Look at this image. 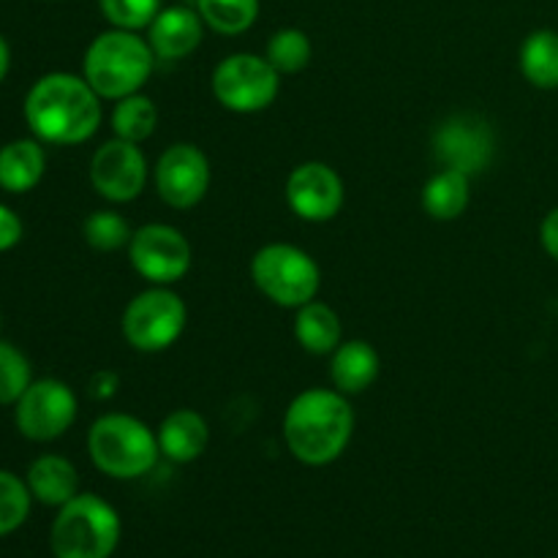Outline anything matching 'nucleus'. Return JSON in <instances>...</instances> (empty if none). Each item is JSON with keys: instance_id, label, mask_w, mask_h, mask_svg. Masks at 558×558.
I'll use <instances>...</instances> for the list:
<instances>
[{"instance_id": "nucleus-11", "label": "nucleus", "mask_w": 558, "mask_h": 558, "mask_svg": "<svg viewBox=\"0 0 558 558\" xmlns=\"http://www.w3.org/2000/svg\"><path fill=\"white\" fill-rule=\"evenodd\" d=\"M210 161L205 150L191 142H178L158 156L153 169V183L163 205L172 210H191L210 191Z\"/></svg>"}, {"instance_id": "nucleus-3", "label": "nucleus", "mask_w": 558, "mask_h": 558, "mask_svg": "<svg viewBox=\"0 0 558 558\" xmlns=\"http://www.w3.org/2000/svg\"><path fill=\"white\" fill-rule=\"evenodd\" d=\"M156 65V52L150 49L147 38L134 31L98 33L85 49L82 60V76L87 85L107 101H120L125 96L142 93Z\"/></svg>"}, {"instance_id": "nucleus-28", "label": "nucleus", "mask_w": 558, "mask_h": 558, "mask_svg": "<svg viewBox=\"0 0 558 558\" xmlns=\"http://www.w3.org/2000/svg\"><path fill=\"white\" fill-rule=\"evenodd\" d=\"M31 360L9 341H0V407H14L31 387Z\"/></svg>"}, {"instance_id": "nucleus-14", "label": "nucleus", "mask_w": 558, "mask_h": 558, "mask_svg": "<svg viewBox=\"0 0 558 558\" xmlns=\"http://www.w3.org/2000/svg\"><path fill=\"white\" fill-rule=\"evenodd\" d=\"M434 147L445 169H461L466 174H480L494 156V131L485 120L472 114H458L439 125Z\"/></svg>"}, {"instance_id": "nucleus-29", "label": "nucleus", "mask_w": 558, "mask_h": 558, "mask_svg": "<svg viewBox=\"0 0 558 558\" xmlns=\"http://www.w3.org/2000/svg\"><path fill=\"white\" fill-rule=\"evenodd\" d=\"M104 20L120 31H147L163 9L161 0H98Z\"/></svg>"}, {"instance_id": "nucleus-15", "label": "nucleus", "mask_w": 558, "mask_h": 558, "mask_svg": "<svg viewBox=\"0 0 558 558\" xmlns=\"http://www.w3.org/2000/svg\"><path fill=\"white\" fill-rule=\"evenodd\" d=\"M205 22L189 5H167L147 27V44L158 60H183L199 49Z\"/></svg>"}, {"instance_id": "nucleus-18", "label": "nucleus", "mask_w": 558, "mask_h": 558, "mask_svg": "<svg viewBox=\"0 0 558 558\" xmlns=\"http://www.w3.org/2000/svg\"><path fill=\"white\" fill-rule=\"evenodd\" d=\"M379 352L368 341H343L330 360L332 387L343 396H360L379 379Z\"/></svg>"}, {"instance_id": "nucleus-6", "label": "nucleus", "mask_w": 558, "mask_h": 558, "mask_svg": "<svg viewBox=\"0 0 558 558\" xmlns=\"http://www.w3.org/2000/svg\"><path fill=\"white\" fill-rule=\"evenodd\" d=\"M251 281L270 303L298 311L319 294L322 270L300 245L270 243L262 245L251 259Z\"/></svg>"}, {"instance_id": "nucleus-21", "label": "nucleus", "mask_w": 558, "mask_h": 558, "mask_svg": "<svg viewBox=\"0 0 558 558\" xmlns=\"http://www.w3.org/2000/svg\"><path fill=\"white\" fill-rule=\"evenodd\" d=\"M472 202V174L461 169H441L425 183L423 210L434 221H456Z\"/></svg>"}, {"instance_id": "nucleus-20", "label": "nucleus", "mask_w": 558, "mask_h": 558, "mask_svg": "<svg viewBox=\"0 0 558 558\" xmlns=\"http://www.w3.org/2000/svg\"><path fill=\"white\" fill-rule=\"evenodd\" d=\"M294 341L300 343V349L316 354V357L332 354L343 343L341 316L322 300L300 305L294 311Z\"/></svg>"}, {"instance_id": "nucleus-4", "label": "nucleus", "mask_w": 558, "mask_h": 558, "mask_svg": "<svg viewBox=\"0 0 558 558\" xmlns=\"http://www.w3.org/2000/svg\"><path fill=\"white\" fill-rule=\"evenodd\" d=\"M123 534V521L107 499L76 494L58 507L49 532L54 558H112Z\"/></svg>"}, {"instance_id": "nucleus-22", "label": "nucleus", "mask_w": 558, "mask_h": 558, "mask_svg": "<svg viewBox=\"0 0 558 558\" xmlns=\"http://www.w3.org/2000/svg\"><path fill=\"white\" fill-rule=\"evenodd\" d=\"M521 74L529 85L539 90H556L558 87V31L539 27L529 33L521 44Z\"/></svg>"}, {"instance_id": "nucleus-5", "label": "nucleus", "mask_w": 558, "mask_h": 558, "mask_svg": "<svg viewBox=\"0 0 558 558\" xmlns=\"http://www.w3.org/2000/svg\"><path fill=\"white\" fill-rule=\"evenodd\" d=\"M93 466L112 480H140L161 458L158 436L131 414H101L87 430Z\"/></svg>"}, {"instance_id": "nucleus-24", "label": "nucleus", "mask_w": 558, "mask_h": 558, "mask_svg": "<svg viewBox=\"0 0 558 558\" xmlns=\"http://www.w3.org/2000/svg\"><path fill=\"white\" fill-rule=\"evenodd\" d=\"M202 22L221 36H240L251 31L259 16V0H196Z\"/></svg>"}, {"instance_id": "nucleus-23", "label": "nucleus", "mask_w": 558, "mask_h": 558, "mask_svg": "<svg viewBox=\"0 0 558 558\" xmlns=\"http://www.w3.org/2000/svg\"><path fill=\"white\" fill-rule=\"evenodd\" d=\"M156 125H158V109L156 104H153V98L142 96V93H134V96H125L120 98V101H114L112 131L118 140L142 145L145 140H150Z\"/></svg>"}, {"instance_id": "nucleus-27", "label": "nucleus", "mask_w": 558, "mask_h": 558, "mask_svg": "<svg viewBox=\"0 0 558 558\" xmlns=\"http://www.w3.org/2000/svg\"><path fill=\"white\" fill-rule=\"evenodd\" d=\"M33 496L27 483L9 469H0V539L25 526L31 518Z\"/></svg>"}, {"instance_id": "nucleus-12", "label": "nucleus", "mask_w": 558, "mask_h": 558, "mask_svg": "<svg viewBox=\"0 0 558 558\" xmlns=\"http://www.w3.org/2000/svg\"><path fill=\"white\" fill-rule=\"evenodd\" d=\"M150 169L147 158L136 142L109 140L93 153L90 158V183L101 199L112 205H125L142 196Z\"/></svg>"}, {"instance_id": "nucleus-25", "label": "nucleus", "mask_w": 558, "mask_h": 558, "mask_svg": "<svg viewBox=\"0 0 558 558\" xmlns=\"http://www.w3.org/2000/svg\"><path fill=\"white\" fill-rule=\"evenodd\" d=\"M265 58L270 60L278 74H300L303 69H308L311 58H314L308 33H303L300 27H281L267 41Z\"/></svg>"}, {"instance_id": "nucleus-33", "label": "nucleus", "mask_w": 558, "mask_h": 558, "mask_svg": "<svg viewBox=\"0 0 558 558\" xmlns=\"http://www.w3.org/2000/svg\"><path fill=\"white\" fill-rule=\"evenodd\" d=\"M0 327H3V314H0Z\"/></svg>"}, {"instance_id": "nucleus-10", "label": "nucleus", "mask_w": 558, "mask_h": 558, "mask_svg": "<svg viewBox=\"0 0 558 558\" xmlns=\"http://www.w3.org/2000/svg\"><path fill=\"white\" fill-rule=\"evenodd\" d=\"M80 403L74 390L60 379H33L14 403V423L25 439L47 445L74 425Z\"/></svg>"}, {"instance_id": "nucleus-7", "label": "nucleus", "mask_w": 558, "mask_h": 558, "mask_svg": "<svg viewBox=\"0 0 558 558\" xmlns=\"http://www.w3.org/2000/svg\"><path fill=\"white\" fill-rule=\"evenodd\" d=\"M185 322H189V308H185L183 298L169 287H150L125 305L120 330L131 349L158 354L178 343L185 330Z\"/></svg>"}, {"instance_id": "nucleus-31", "label": "nucleus", "mask_w": 558, "mask_h": 558, "mask_svg": "<svg viewBox=\"0 0 558 558\" xmlns=\"http://www.w3.org/2000/svg\"><path fill=\"white\" fill-rule=\"evenodd\" d=\"M539 243H543L545 254L558 262V207H554L539 223Z\"/></svg>"}, {"instance_id": "nucleus-16", "label": "nucleus", "mask_w": 558, "mask_h": 558, "mask_svg": "<svg viewBox=\"0 0 558 558\" xmlns=\"http://www.w3.org/2000/svg\"><path fill=\"white\" fill-rule=\"evenodd\" d=\"M158 450L172 463H194L210 445V425L194 409H174L158 425Z\"/></svg>"}, {"instance_id": "nucleus-26", "label": "nucleus", "mask_w": 558, "mask_h": 558, "mask_svg": "<svg viewBox=\"0 0 558 558\" xmlns=\"http://www.w3.org/2000/svg\"><path fill=\"white\" fill-rule=\"evenodd\" d=\"M82 238H85V243L93 251L109 254V251L129 248L131 238H134V229H131V223L118 210H96L82 223Z\"/></svg>"}, {"instance_id": "nucleus-8", "label": "nucleus", "mask_w": 558, "mask_h": 558, "mask_svg": "<svg viewBox=\"0 0 558 558\" xmlns=\"http://www.w3.org/2000/svg\"><path fill=\"white\" fill-rule=\"evenodd\" d=\"M213 96L234 114H254L270 107L281 93V74L270 60L251 52H234L213 71Z\"/></svg>"}, {"instance_id": "nucleus-30", "label": "nucleus", "mask_w": 558, "mask_h": 558, "mask_svg": "<svg viewBox=\"0 0 558 558\" xmlns=\"http://www.w3.org/2000/svg\"><path fill=\"white\" fill-rule=\"evenodd\" d=\"M22 240V221L9 205L0 202V254L14 248L16 243Z\"/></svg>"}, {"instance_id": "nucleus-9", "label": "nucleus", "mask_w": 558, "mask_h": 558, "mask_svg": "<svg viewBox=\"0 0 558 558\" xmlns=\"http://www.w3.org/2000/svg\"><path fill=\"white\" fill-rule=\"evenodd\" d=\"M131 267L150 287H172L189 276L194 265V251L189 238L169 223H145L134 229L129 243Z\"/></svg>"}, {"instance_id": "nucleus-17", "label": "nucleus", "mask_w": 558, "mask_h": 558, "mask_svg": "<svg viewBox=\"0 0 558 558\" xmlns=\"http://www.w3.org/2000/svg\"><path fill=\"white\" fill-rule=\"evenodd\" d=\"M25 483L33 501L44 507H63L65 501L80 494V472H76V466L69 458L52 456V452L38 456L27 466Z\"/></svg>"}, {"instance_id": "nucleus-32", "label": "nucleus", "mask_w": 558, "mask_h": 558, "mask_svg": "<svg viewBox=\"0 0 558 558\" xmlns=\"http://www.w3.org/2000/svg\"><path fill=\"white\" fill-rule=\"evenodd\" d=\"M9 69H11V47L9 41L0 36V85H3V80L9 76Z\"/></svg>"}, {"instance_id": "nucleus-2", "label": "nucleus", "mask_w": 558, "mask_h": 558, "mask_svg": "<svg viewBox=\"0 0 558 558\" xmlns=\"http://www.w3.org/2000/svg\"><path fill=\"white\" fill-rule=\"evenodd\" d=\"M354 434L349 396L325 387H311L292 398L283 414V441L303 466H330L347 452Z\"/></svg>"}, {"instance_id": "nucleus-19", "label": "nucleus", "mask_w": 558, "mask_h": 558, "mask_svg": "<svg viewBox=\"0 0 558 558\" xmlns=\"http://www.w3.org/2000/svg\"><path fill=\"white\" fill-rule=\"evenodd\" d=\"M44 172H47V153L44 142H38L36 136L5 142L0 147V189L9 194L33 191L41 183Z\"/></svg>"}, {"instance_id": "nucleus-1", "label": "nucleus", "mask_w": 558, "mask_h": 558, "mask_svg": "<svg viewBox=\"0 0 558 558\" xmlns=\"http://www.w3.org/2000/svg\"><path fill=\"white\" fill-rule=\"evenodd\" d=\"M104 98L85 76L52 71L33 82L25 96V123L44 145H82L104 120Z\"/></svg>"}, {"instance_id": "nucleus-13", "label": "nucleus", "mask_w": 558, "mask_h": 558, "mask_svg": "<svg viewBox=\"0 0 558 558\" xmlns=\"http://www.w3.org/2000/svg\"><path fill=\"white\" fill-rule=\"evenodd\" d=\"M287 205L300 221L325 223L341 213L347 202V189L343 180L330 163L325 161H305L289 172L287 185H283Z\"/></svg>"}]
</instances>
